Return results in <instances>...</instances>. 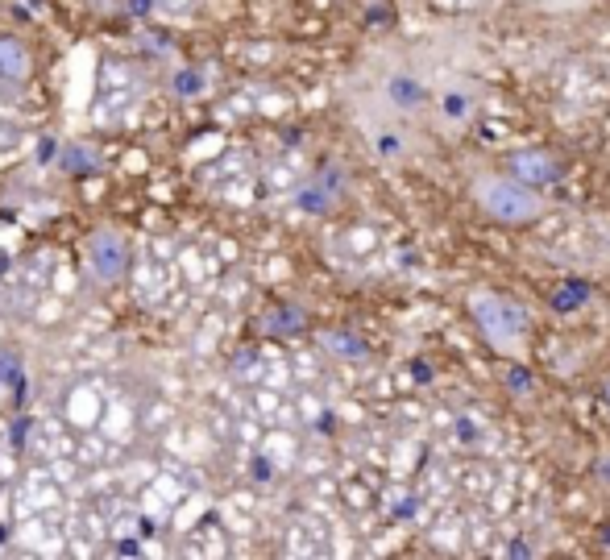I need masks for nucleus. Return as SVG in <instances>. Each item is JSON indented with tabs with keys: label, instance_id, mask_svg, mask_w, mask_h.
<instances>
[{
	"label": "nucleus",
	"instance_id": "1",
	"mask_svg": "<svg viewBox=\"0 0 610 560\" xmlns=\"http://www.w3.org/2000/svg\"><path fill=\"white\" fill-rule=\"evenodd\" d=\"M469 200L498 224H532L544 212V200L536 187L519 183L515 175H494V171L469 183Z\"/></svg>",
	"mask_w": 610,
	"mask_h": 560
},
{
	"label": "nucleus",
	"instance_id": "2",
	"mask_svg": "<svg viewBox=\"0 0 610 560\" xmlns=\"http://www.w3.org/2000/svg\"><path fill=\"white\" fill-rule=\"evenodd\" d=\"M469 316H474L478 332L486 336V345L503 357H523L528 349V320H523L519 303L494 291H474L469 295Z\"/></svg>",
	"mask_w": 610,
	"mask_h": 560
},
{
	"label": "nucleus",
	"instance_id": "3",
	"mask_svg": "<svg viewBox=\"0 0 610 560\" xmlns=\"http://www.w3.org/2000/svg\"><path fill=\"white\" fill-rule=\"evenodd\" d=\"M83 254H88V270L100 278V283H117V278L125 274V266H129V245H125V237L113 233V229L92 233Z\"/></svg>",
	"mask_w": 610,
	"mask_h": 560
},
{
	"label": "nucleus",
	"instance_id": "4",
	"mask_svg": "<svg viewBox=\"0 0 610 560\" xmlns=\"http://www.w3.org/2000/svg\"><path fill=\"white\" fill-rule=\"evenodd\" d=\"M503 171L515 175L519 183H528V187L540 191V187H548V183L561 179V162L552 158V154H544V150H519V154L507 158Z\"/></svg>",
	"mask_w": 610,
	"mask_h": 560
},
{
	"label": "nucleus",
	"instance_id": "5",
	"mask_svg": "<svg viewBox=\"0 0 610 560\" xmlns=\"http://www.w3.org/2000/svg\"><path fill=\"white\" fill-rule=\"evenodd\" d=\"M382 100L395 112H420L428 104V83L415 71H391L382 83Z\"/></svg>",
	"mask_w": 610,
	"mask_h": 560
},
{
	"label": "nucleus",
	"instance_id": "6",
	"mask_svg": "<svg viewBox=\"0 0 610 560\" xmlns=\"http://www.w3.org/2000/svg\"><path fill=\"white\" fill-rule=\"evenodd\" d=\"M436 108H440V121L461 125L465 117H474V96H469L465 88H445L436 100Z\"/></svg>",
	"mask_w": 610,
	"mask_h": 560
},
{
	"label": "nucleus",
	"instance_id": "7",
	"mask_svg": "<svg viewBox=\"0 0 610 560\" xmlns=\"http://www.w3.org/2000/svg\"><path fill=\"white\" fill-rule=\"evenodd\" d=\"M30 75V54L21 42L0 38V79H25Z\"/></svg>",
	"mask_w": 610,
	"mask_h": 560
},
{
	"label": "nucleus",
	"instance_id": "8",
	"mask_svg": "<svg viewBox=\"0 0 610 560\" xmlns=\"http://www.w3.org/2000/svg\"><path fill=\"white\" fill-rule=\"evenodd\" d=\"M606 399H610V382H606Z\"/></svg>",
	"mask_w": 610,
	"mask_h": 560
}]
</instances>
